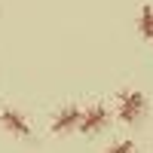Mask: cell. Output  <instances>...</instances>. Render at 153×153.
Here are the masks:
<instances>
[{
  "instance_id": "cell-2",
  "label": "cell",
  "mask_w": 153,
  "mask_h": 153,
  "mask_svg": "<svg viewBox=\"0 0 153 153\" xmlns=\"http://www.w3.org/2000/svg\"><path fill=\"white\" fill-rule=\"evenodd\" d=\"M80 120H83V110L76 107V104H68V107H61L55 117H52V132L55 135L74 132V129H80Z\"/></svg>"
},
{
  "instance_id": "cell-4",
  "label": "cell",
  "mask_w": 153,
  "mask_h": 153,
  "mask_svg": "<svg viewBox=\"0 0 153 153\" xmlns=\"http://www.w3.org/2000/svg\"><path fill=\"white\" fill-rule=\"evenodd\" d=\"M0 123H3V129L12 132V135H19V138H31V123L25 120V113H19V110L6 107L3 113H0Z\"/></svg>"
},
{
  "instance_id": "cell-1",
  "label": "cell",
  "mask_w": 153,
  "mask_h": 153,
  "mask_svg": "<svg viewBox=\"0 0 153 153\" xmlns=\"http://www.w3.org/2000/svg\"><path fill=\"white\" fill-rule=\"evenodd\" d=\"M144 110H147V101L141 92H135V89H129V92H123L120 95V120L123 123H138L144 117Z\"/></svg>"
},
{
  "instance_id": "cell-3",
  "label": "cell",
  "mask_w": 153,
  "mask_h": 153,
  "mask_svg": "<svg viewBox=\"0 0 153 153\" xmlns=\"http://www.w3.org/2000/svg\"><path fill=\"white\" fill-rule=\"evenodd\" d=\"M107 120H110L107 107L95 104V107L83 110V120H80V129H76V132H83V135H95V132H101V129L107 126Z\"/></svg>"
},
{
  "instance_id": "cell-5",
  "label": "cell",
  "mask_w": 153,
  "mask_h": 153,
  "mask_svg": "<svg viewBox=\"0 0 153 153\" xmlns=\"http://www.w3.org/2000/svg\"><path fill=\"white\" fill-rule=\"evenodd\" d=\"M138 31H141L144 40H153V6H141V16H138Z\"/></svg>"
},
{
  "instance_id": "cell-6",
  "label": "cell",
  "mask_w": 153,
  "mask_h": 153,
  "mask_svg": "<svg viewBox=\"0 0 153 153\" xmlns=\"http://www.w3.org/2000/svg\"><path fill=\"white\" fill-rule=\"evenodd\" d=\"M107 153H135V141H120V144L107 147Z\"/></svg>"
}]
</instances>
